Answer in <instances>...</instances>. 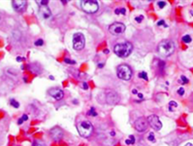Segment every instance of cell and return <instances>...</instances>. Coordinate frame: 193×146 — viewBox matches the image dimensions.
I'll list each match as a JSON object with an SVG mask.
<instances>
[{"mask_svg":"<svg viewBox=\"0 0 193 146\" xmlns=\"http://www.w3.org/2000/svg\"><path fill=\"white\" fill-rule=\"evenodd\" d=\"M175 51V43L171 40H162L157 46V52L163 57L171 56Z\"/></svg>","mask_w":193,"mask_h":146,"instance_id":"1","label":"cell"},{"mask_svg":"<svg viewBox=\"0 0 193 146\" xmlns=\"http://www.w3.org/2000/svg\"><path fill=\"white\" fill-rule=\"evenodd\" d=\"M133 50V46L130 42H124V43H119L117 44L114 48V52L115 54L119 57H127Z\"/></svg>","mask_w":193,"mask_h":146,"instance_id":"2","label":"cell"},{"mask_svg":"<svg viewBox=\"0 0 193 146\" xmlns=\"http://www.w3.org/2000/svg\"><path fill=\"white\" fill-rule=\"evenodd\" d=\"M77 130L80 133L81 137H85V138H87L91 135V133L93 132V126L91 125L90 122L88 121H84L80 123L78 126H77Z\"/></svg>","mask_w":193,"mask_h":146,"instance_id":"3","label":"cell"},{"mask_svg":"<svg viewBox=\"0 0 193 146\" xmlns=\"http://www.w3.org/2000/svg\"><path fill=\"white\" fill-rule=\"evenodd\" d=\"M117 74L119 79L124 80V81H129L132 77V70L128 65L120 64L117 68Z\"/></svg>","mask_w":193,"mask_h":146,"instance_id":"4","label":"cell"},{"mask_svg":"<svg viewBox=\"0 0 193 146\" xmlns=\"http://www.w3.org/2000/svg\"><path fill=\"white\" fill-rule=\"evenodd\" d=\"M81 7L85 12L89 14L96 13L98 11V9H99L98 2L94 1V0H84V1H81Z\"/></svg>","mask_w":193,"mask_h":146,"instance_id":"5","label":"cell"},{"mask_svg":"<svg viewBox=\"0 0 193 146\" xmlns=\"http://www.w3.org/2000/svg\"><path fill=\"white\" fill-rule=\"evenodd\" d=\"M86 44L85 36L81 32H77L73 35V48L76 51H81L84 49Z\"/></svg>","mask_w":193,"mask_h":146,"instance_id":"6","label":"cell"},{"mask_svg":"<svg viewBox=\"0 0 193 146\" xmlns=\"http://www.w3.org/2000/svg\"><path fill=\"white\" fill-rule=\"evenodd\" d=\"M109 31L113 35H120L125 31V26L122 23H114L109 26Z\"/></svg>","mask_w":193,"mask_h":146,"instance_id":"7","label":"cell"},{"mask_svg":"<svg viewBox=\"0 0 193 146\" xmlns=\"http://www.w3.org/2000/svg\"><path fill=\"white\" fill-rule=\"evenodd\" d=\"M148 122H149V125L152 128L154 131H159L161 130L162 128V123L161 121L159 120L158 116L152 114L148 117Z\"/></svg>","mask_w":193,"mask_h":146,"instance_id":"8","label":"cell"},{"mask_svg":"<svg viewBox=\"0 0 193 146\" xmlns=\"http://www.w3.org/2000/svg\"><path fill=\"white\" fill-rule=\"evenodd\" d=\"M149 127V122L148 119L144 118V117H140L138 118L136 122H135V129L138 132H145Z\"/></svg>","mask_w":193,"mask_h":146,"instance_id":"9","label":"cell"},{"mask_svg":"<svg viewBox=\"0 0 193 146\" xmlns=\"http://www.w3.org/2000/svg\"><path fill=\"white\" fill-rule=\"evenodd\" d=\"M50 136L54 141H59L63 137V131L58 127H56L50 130Z\"/></svg>","mask_w":193,"mask_h":146,"instance_id":"10","label":"cell"},{"mask_svg":"<svg viewBox=\"0 0 193 146\" xmlns=\"http://www.w3.org/2000/svg\"><path fill=\"white\" fill-rule=\"evenodd\" d=\"M49 95L52 96L53 98H56V100H60L64 96V93L62 90L58 89V88H51L50 90H49Z\"/></svg>","mask_w":193,"mask_h":146,"instance_id":"11","label":"cell"},{"mask_svg":"<svg viewBox=\"0 0 193 146\" xmlns=\"http://www.w3.org/2000/svg\"><path fill=\"white\" fill-rule=\"evenodd\" d=\"M12 6L14 7V9L17 11V12H23L26 7H27V2L26 1H18V0H15L12 2Z\"/></svg>","mask_w":193,"mask_h":146,"instance_id":"12","label":"cell"},{"mask_svg":"<svg viewBox=\"0 0 193 146\" xmlns=\"http://www.w3.org/2000/svg\"><path fill=\"white\" fill-rule=\"evenodd\" d=\"M40 15L42 16V18L44 19H49L51 16V11L48 6H40Z\"/></svg>","mask_w":193,"mask_h":146,"instance_id":"13","label":"cell"},{"mask_svg":"<svg viewBox=\"0 0 193 146\" xmlns=\"http://www.w3.org/2000/svg\"><path fill=\"white\" fill-rule=\"evenodd\" d=\"M118 99H119L118 95L116 94V93H110L109 95H107V101H108V103H110V104H116V103H118Z\"/></svg>","mask_w":193,"mask_h":146,"instance_id":"14","label":"cell"},{"mask_svg":"<svg viewBox=\"0 0 193 146\" xmlns=\"http://www.w3.org/2000/svg\"><path fill=\"white\" fill-rule=\"evenodd\" d=\"M125 143H126L127 145L134 144V143H135V137H134L133 135H130V136H129V138H127V139L125 140Z\"/></svg>","mask_w":193,"mask_h":146,"instance_id":"15","label":"cell"},{"mask_svg":"<svg viewBox=\"0 0 193 146\" xmlns=\"http://www.w3.org/2000/svg\"><path fill=\"white\" fill-rule=\"evenodd\" d=\"M139 77H140V78H142V79H145L146 81H148V80H149L148 75H147V72H145V71H141V72L139 73Z\"/></svg>","mask_w":193,"mask_h":146,"instance_id":"16","label":"cell"},{"mask_svg":"<svg viewBox=\"0 0 193 146\" xmlns=\"http://www.w3.org/2000/svg\"><path fill=\"white\" fill-rule=\"evenodd\" d=\"M182 41L187 44V43H190V42L192 41V39L190 37V35H184V36L182 37Z\"/></svg>","mask_w":193,"mask_h":146,"instance_id":"17","label":"cell"},{"mask_svg":"<svg viewBox=\"0 0 193 146\" xmlns=\"http://www.w3.org/2000/svg\"><path fill=\"white\" fill-rule=\"evenodd\" d=\"M179 82L181 83V84H182V85H185V84L188 83V79H187L185 76H181L180 80H179Z\"/></svg>","mask_w":193,"mask_h":146,"instance_id":"18","label":"cell"},{"mask_svg":"<svg viewBox=\"0 0 193 146\" xmlns=\"http://www.w3.org/2000/svg\"><path fill=\"white\" fill-rule=\"evenodd\" d=\"M173 106L174 107H177L178 106V104H177V102L176 101H170V103H169V110L172 112V111H174L173 110Z\"/></svg>","mask_w":193,"mask_h":146,"instance_id":"19","label":"cell"},{"mask_svg":"<svg viewBox=\"0 0 193 146\" xmlns=\"http://www.w3.org/2000/svg\"><path fill=\"white\" fill-rule=\"evenodd\" d=\"M10 102H11V105L14 106L15 108H19V102H18L16 99H11Z\"/></svg>","mask_w":193,"mask_h":146,"instance_id":"20","label":"cell"},{"mask_svg":"<svg viewBox=\"0 0 193 146\" xmlns=\"http://www.w3.org/2000/svg\"><path fill=\"white\" fill-rule=\"evenodd\" d=\"M32 146H46V144L42 142V141H39V140H35L33 143H32Z\"/></svg>","mask_w":193,"mask_h":146,"instance_id":"21","label":"cell"},{"mask_svg":"<svg viewBox=\"0 0 193 146\" xmlns=\"http://www.w3.org/2000/svg\"><path fill=\"white\" fill-rule=\"evenodd\" d=\"M87 115H89V116H97V113H96V111H95V109H94L93 107H91L90 108V110L88 111V113H87Z\"/></svg>","mask_w":193,"mask_h":146,"instance_id":"22","label":"cell"},{"mask_svg":"<svg viewBox=\"0 0 193 146\" xmlns=\"http://www.w3.org/2000/svg\"><path fill=\"white\" fill-rule=\"evenodd\" d=\"M148 139L151 141V142H155V137H154V134L152 133H149V136H148Z\"/></svg>","mask_w":193,"mask_h":146,"instance_id":"23","label":"cell"},{"mask_svg":"<svg viewBox=\"0 0 193 146\" xmlns=\"http://www.w3.org/2000/svg\"><path fill=\"white\" fill-rule=\"evenodd\" d=\"M38 4L40 6H48L49 4V1L48 0H43V1H38Z\"/></svg>","mask_w":193,"mask_h":146,"instance_id":"24","label":"cell"},{"mask_svg":"<svg viewBox=\"0 0 193 146\" xmlns=\"http://www.w3.org/2000/svg\"><path fill=\"white\" fill-rule=\"evenodd\" d=\"M143 19H144V16L143 15H140V16H138V17L135 18V22H137L138 24H141Z\"/></svg>","mask_w":193,"mask_h":146,"instance_id":"25","label":"cell"},{"mask_svg":"<svg viewBox=\"0 0 193 146\" xmlns=\"http://www.w3.org/2000/svg\"><path fill=\"white\" fill-rule=\"evenodd\" d=\"M34 44H35V46H43V44H44L43 39H38V40L35 41Z\"/></svg>","mask_w":193,"mask_h":146,"instance_id":"26","label":"cell"},{"mask_svg":"<svg viewBox=\"0 0 193 146\" xmlns=\"http://www.w3.org/2000/svg\"><path fill=\"white\" fill-rule=\"evenodd\" d=\"M157 5L159 7V9H162V8H164V7L166 6V2H164V1H159V2H157Z\"/></svg>","mask_w":193,"mask_h":146,"instance_id":"27","label":"cell"},{"mask_svg":"<svg viewBox=\"0 0 193 146\" xmlns=\"http://www.w3.org/2000/svg\"><path fill=\"white\" fill-rule=\"evenodd\" d=\"M64 62H66V64H76L75 60H71V59H69V58H64Z\"/></svg>","mask_w":193,"mask_h":146,"instance_id":"28","label":"cell"},{"mask_svg":"<svg viewBox=\"0 0 193 146\" xmlns=\"http://www.w3.org/2000/svg\"><path fill=\"white\" fill-rule=\"evenodd\" d=\"M178 94H179L180 95H184V89H183L182 87H181L180 89L178 90Z\"/></svg>","mask_w":193,"mask_h":146,"instance_id":"29","label":"cell"},{"mask_svg":"<svg viewBox=\"0 0 193 146\" xmlns=\"http://www.w3.org/2000/svg\"><path fill=\"white\" fill-rule=\"evenodd\" d=\"M163 25H164V26L166 25V24H165V22H164L163 19H161V20H159V22L157 23V26H162Z\"/></svg>","mask_w":193,"mask_h":146,"instance_id":"30","label":"cell"},{"mask_svg":"<svg viewBox=\"0 0 193 146\" xmlns=\"http://www.w3.org/2000/svg\"><path fill=\"white\" fill-rule=\"evenodd\" d=\"M82 89H84V90H87V89H88V85H87L86 82L82 83Z\"/></svg>","mask_w":193,"mask_h":146,"instance_id":"31","label":"cell"},{"mask_svg":"<svg viewBox=\"0 0 193 146\" xmlns=\"http://www.w3.org/2000/svg\"><path fill=\"white\" fill-rule=\"evenodd\" d=\"M21 119H22V121H27L28 120V116L26 114H23L22 115V117H21Z\"/></svg>","mask_w":193,"mask_h":146,"instance_id":"32","label":"cell"},{"mask_svg":"<svg viewBox=\"0 0 193 146\" xmlns=\"http://www.w3.org/2000/svg\"><path fill=\"white\" fill-rule=\"evenodd\" d=\"M120 14H122V15H124L125 14V9L124 8H121V9H120Z\"/></svg>","mask_w":193,"mask_h":146,"instance_id":"33","label":"cell"},{"mask_svg":"<svg viewBox=\"0 0 193 146\" xmlns=\"http://www.w3.org/2000/svg\"><path fill=\"white\" fill-rule=\"evenodd\" d=\"M23 59H24L23 57H17V60H18V61H21V60H23Z\"/></svg>","mask_w":193,"mask_h":146,"instance_id":"34","label":"cell"},{"mask_svg":"<svg viewBox=\"0 0 193 146\" xmlns=\"http://www.w3.org/2000/svg\"><path fill=\"white\" fill-rule=\"evenodd\" d=\"M115 13L117 14V15H118V14H120V9H119V8H118V9H117V10L115 11Z\"/></svg>","mask_w":193,"mask_h":146,"instance_id":"35","label":"cell"},{"mask_svg":"<svg viewBox=\"0 0 193 146\" xmlns=\"http://www.w3.org/2000/svg\"><path fill=\"white\" fill-rule=\"evenodd\" d=\"M22 123H23V121H22V119H21V118H20V119H19V120L18 121V124H19V125H21V124H22Z\"/></svg>","mask_w":193,"mask_h":146,"instance_id":"36","label":"cell"},{"mask_svg":"<svg viewBox=\"0 0 193 146\" xmlns=\"http://www.w3.org/2000/svg\"><path fill=\"white\" fill-rule=\"evenodd\" d=\"M132 93L134 94V95H138V91L136 89H134L133 91H132Z\"/></svg>","mask_w":193,"mask_h":146,"instance_id":"37","label":"cell"},{"mask_svg":"<svg viewBox=\"0 0 193 146\" xmlns=\"http://www.w3.org/2000/svg\"><path fill=\"white\" fill-rule=\"evenodd\" d=\"M104 66V64H98V67H100V68H102Z\"/></svg>","mask_w":193,"mask_h":146,"instance_id":"38","label":"cell"},{"mask_svg":"<svg viewBox=\"0 0 193 146\" xmlns=\"http://www.w3.org/2000/svg\"><path fill=\"white\" fill-rule=\"evenodd\" d=\"M138 96H139L140 98H143V95H142V94H138Z\"/></svg>","mask_w":193,"mask_h":146,"instance_id":"39","label":"cell"},{"mask_svg":"<svg viewBox=\"0 0 193 146\" xmlns=\"http://www.w3.org/2000/svg\"><path fill=\"white\" fill-rule=\"evenodd\" d=\"M184 146H193V144H192V143H186V144H185Z\"/></svg>","mask_w":193,"mask_h":146,"instance_id":"40","label":"cell"},{"mask_svg":"<svg viewBox=\"0 0 193 146\" xmlns=\"http://www.w3.org/2000/svg\"><path fill=\"white\" fill-rule=\"evenodd\" d=\"M50 80H54V78H53V76H50Z\"/></svg>","mask_w":193,"mask_h":146,"instance_id":"41","label":"cell"},{"mask_svg":"<svg viewBox=\"0 0 193 146\" xmlns=\"http://www.w3.org/2000/svg\"><path fill=\"white\" fill-rule=\"evenodd\" d=\"M104 53H106V54H108V53H109V50H105V51H104Z\"/></svg>","mask_w":193,"mask_h":146,"instance_id":"42","label":"cell"}]
</instances>
